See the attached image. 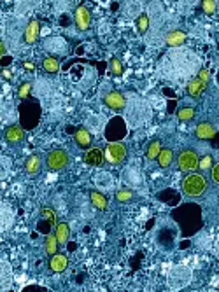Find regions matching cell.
Segmentation results:
<instances>
[{
	"label": "cell",
	"instance_id": "cell-3",
	"mask_svg": "<svg viewBox=\"0 0 219 292\" xmlns=\"http://www.w3.org/2000/svg\"><path fill=\"white\" fill-rule=\"evenodd\" d=\"M69 163H70V156L65 149H53V151H49L46 156L47 168L53 170V172H60V170L67 168Z\"/></svg>",
	"mask_w": 219,
	"mask_h": 292
},
{
	"label": "cell",
	"instance_id": "cell-1",
	"mask_svg": "<svg viewBox=\"0 0 219 292\" xmlns=\"http://www.w3.org/2000/svg\"><path fill=\"white\" fill-rule=\"evenodd\" d=\"M210 182L207 179V175L204 173H197L191 172L189 175L184 177L182 180V192H184L188 198H202L209 192Z\"/></svg>",
	"mask_w": 219,
	"mask_h": 292
},
{
	"label": "cell",
	"instance_id": "cell-23",
	"mask_svg": "<svg viewBox=\"0 0 219 292\" xmlns=\"http://www.w3.org/2000/svg\"><path fill=\"white\" fill-rule=\"evenodd\" d=\"M161 151V142L160 140H153L149 142V145H147V151H146V157L147 159H156L158 154Z\"/></svg>",
	"mask_w": 219,
	"mask_h": 292
},
{
	"label": "cell",
	"instance_id": "cell-33",
	"mask_svg": "<svg viewBox=\"0 0 219 292\" xmlns=\"http://www.w3.org/2000/svg\"><path fill=\"white\" fill-rule=\"evenodd\" d=\"M0 72H2V67H0Z\"/></svg>",
	"mask_w": 219,
	"mask_h": 292
},
{
	"label": "cell",
	"instance_id": "cell-8",
	"mask_svg": "<svg viewBox=\"0 0 219 292\" xmlns=\"http://www.w3.org/2000/svg\"><path fill=\"white\" fill-rule=\"evenodd\" d=\"M85 161L90 167H102L105 163V156H103V149L100 147H90L85 154Z\"/></svg>",
	"mask_w": 219,
	"mask_h": 292
},
{
	"label": "cell",
	"instance_id": "cell-15",
	"mask_svg": "<svg viewBox=\"0 0 219 292\" xmlns=\"http://www.w3.org/2000/svg\"><path fill=\"white\" fill-rule=\"evenodd\" d=\"M186 41H188V35H186V31H182V30H172V31H169L165 37V42L170 47L182 46Z\"/></svg>",
	"mask_w": 219,
	"mask_h": 292
},
{
	"label": "cell",
	"instance_id": "cell-20",
	"mask_svg": "<svg viewBox=\"0 0 219 292\" xmlns=\"http://www.w3.org/2000/svg\"><path fill=\"white\" fill-rule=\"evenodd\" d=\"M90 200H91V203H93V207L97 208V210H107V207H109V201H107V198L98 191H91L90 192Z\"/></svg>",
	"mask_w": 219,
	"mask_h": 292
},
{
	"label": "cell",
	"instance_id": "cell-30",
	"mask_svg": "<svg viewBox=\"0 0 219 292\" xmlns=\"http://www.w3.org/2000/svg\"><path fill=\"white\" fill-rule=\"evenodd\" d=\"M197 79H198L200 82H204V84L207 86V84L210 82V72H209L207 69H202L200 72H198V77H197Z\"/></svg>",
	"mask_w": 219,
	"mask_h": 292
},
{
	"label": "cell",
	"instance_id": "cell-29",
	"mask_svg": "<svg viewBox=\"0 0 219 292\" xmlns=\"http://www.w3.org/2000/svg\"><path fill=\"white\" fill-rule=\"evenodd\" d=\"M30 89H32V84H30V82H23V84L19 86V89H18V96L21 98V100H25V98H29Z\"/></svg>",
	"mask_w": 219,
	"mask_h": 292
},
{
	"label": "cell",
	"instance_id": "cell-17",
	"mask_svg": "<svg viewBox=\"0 0 219 292\" xmlns=\"http://www.w3.org/2000/svg\"><path fill=\"white\" fill-rule=\"evenodd\" d=\"M156 159H158L160 168L167 170V168L172 167V163H174V152L170 151V149H167V147H161V151H160V154H158Z\"/></svg>",
	"mask_w": 219,
	"mask_h": 292
},
{
	"label": "cell",
	"instance_id": "cell-10",
	"mask_svg": "<svg viewBox=\"0 0 219 292\" xmlns=\"http://www.w3.org/2000/svg\"><path fill=\"white\" fill-rule=\"evenodd\" d=\"M25 172L32 177L39 175V173L42 172V156H41V154H32V156L26 157Z\"/></svg>",
	"mask_w": 219,
	"mask_h": 292
},
{
	"label": "cell",
	"instance_id": "cell-5",
	"mask_svg": "<svg viewBox=\"0 0 219 292\" xmlns=\"http://www.w3.org/2000/svg\"><path fill=\"white\" fill-rule=\"evenodd\" d=\"M57 226V212L51 207H42L41 208V224H39V230H42V233H51V230H54Z\"/></svg>",
	"mask_w": 219,
	"mask_h": 292
},
{
	"label": "cell",
	"instance_id": "cell-14",
	"mask_svg": "<svg viewBox=\"0 0 219 292\" xmlns=\"http://www.w3.org/2000/svg\"><path fill=\"white\" fill-rule=\"evenodd\" d=\"M25 139V132H23V128L19 124H13L9 126V128L6 129V140L9 142V144H19V142H23Z\"/></svg>",
	"mask_w": 219,
	"mask_h": 292
},
{
	"label": "cell",
	"instance_id": "cell-9",
	"mask_svg": "<svg viewBox=\"0 0 219 292\" xmlns=\"http://www.w3.org/2000/svg\"><path fill=\"white\" fill-rule=\"evenodd\" d=\"M74 140L75 144H77L79 149H83V151H88V149L91 147V144H93V137H91V133L88 132L86 128H77L74 133Z\"/></svg>",
	"mask_w": 219,
	"mask_h": 292
},
{
	"label": "cell",
	"instance_id": "cell-6",
	"mask_svg": "<svg viewBox=\"0 0 219 292\" xmlns=\"http://www.w3.org/2000/svg\"><path fill=\"white\" fill-rule=\"evenodd\" d=\"M103 104H105L111 110H116V112H119V110L125 109L126 98H125V94L119 93V91H111V93H107L105 96H103Z\"/></svg>",
	"mask_w": 219,
	"mask_h": 292
},
{
	"label": "cell",
	"instance_id": "cell-24",
	"mask_svg": "<svg viewBox=\"0 0 219 292\" xmlns=\"http://www.w3.org/2000/svg\"><path fill=\"white\" fill-rule=\"evenodd\" d=\"M131 200H133V191H131V189H119L116 192L118 203H128Z\"/></svg>",
	"mask_w": 219,
	"mask_h": 292
},
{
	"label": "cell",
	"instance_id": "cell-31",
	"mask_svg": "<svg viewBox=\"0 0 219 292\" xmlns=\"http://www.w3.org/2000/svg\"><path fill=\"white\" fill-rule=\"evenodd\" d=\"M210 180H212L214 184H219V165L214 163L212 168H210Z\"/></svg>",
	"mask_w": 219,
	"mask_h": 292
},
{
	"label": "cell",
	"instance_id": "cell-12",
	"mask_svg": "<svg viewBox=\"0 0 219 292\" xmlns=\"http://www.w3.org/2000/svg\"><path fill=\"white\" fill-rule=\"evenodd\" d=\"M69 266V257L65 254H53L49 257V270L54 271V273H62V271L67 270Z\"/></svg>",
	"mask_w": 219,
	"mask_h": 292
},
{
	"label": "cell",
	"instance_id": "cell-32",
	"mask_svg": "<svg viewBox=\"0 0 219 292\" xmlns=\"http://www.w3.org/2000/svg\"><path fill=\"white\" fill-rule=\"evenodd\" d=\"M4 54H6V44H4V42L0 41V58H2Z\"/></svg>",
	"mask_w": 219,
	"mask_h": 292
},
{
	"label": "cell",
	"instance_id": "cell-28",
	"mask_svg": "<svg viewBox=\"0 0 219 292\" xmlns=\"http://www.w3.org/2000/svg\"><path fill=\"white\" fill-rule=\"evenodd\" d=\"M111 72H113L114 76H121L123 74V65L118 58H113V60H111Z\"/></svg>",
	"mask_w": 219,
	"mask_h": 292
},
{
	"label": "cell",
	"instance_id": "cell-27",
	"mask_svg": "<svg viewBox=\"0 0 219 292\" xmlns=\"http://www.w3.org/2000/svg\"><path fill=\"white\" fill-rule=\"evenodd\" d=\"M216 6H217V4L214 2V0H204V2H202V9H204L205 14H214V13H216Z\"/></svg>",
	"mask_w": 219,
	"mask_h": 292
},
{
	"label": "cell",
	"instance_id": "cell-2",
	"mask_svg": "<svg viewBox=\"0 0 219 292\" xmlns=\"http://www.w3.org/2000/svg\"><path fill=\"white\" fill-rule=\"evenodd\" d=\"M198 159H200V156L197 154V151L191 147H186L177 154V167L181 172L191 173L198 168Z\"/></svg>",
	"mask_w": 219,
	"mask_h": 292
},
{
	"label": "cell",
	"instance_id": "cell-7",
	"mask_svg": "<svg viewBox=\"0 0 219 292\" xmlns=\"http://www.w3.org/2000/svg\"><path fill=\"white\" fill-rule=\"evenodd\" d=\"M74 21H75V26L77 30L85 31L91 26V14H90V9L86 6H79L75 9V14H74Z\"/></svg>",
	"mask_w": 219,
	"mask_h": 292
},
{
	"label": "cell",
	"instance_id": "cell-16",
	"mask_svg": "<svg viewBox=\"0 0 219 292\" xmlns=\"http://www.w3.org/2000/svg\"><path fill=\"white\" fill-rule=\"evenodd\" d=\"M54 236H57L58 240V245H65L67 242H69L70 238V228L67 222H57V226H54Z\"/></svg>",
	"mask_w": 219,
	"mask_h": 292
},
{
	"label": "cell",
	"instance_id": "cell-22",
	"mask_svg": "<svg viewBox=\"0 0 219 292\" xmlns=\"http://www.w3.org/2000/svg\"><path fill=\"white\" fill-rule=\"evenodd\" d=\"M195 114H197V110L193 107H181L177 110V119L181 123H189V121L195 119Z\"/></svg>",
	"mask_w": 219,
	"mask_h": 292
},
{
	"label": "cell",
	"instance_id": "cell-18",
	"mask_svg": "<svg viewBox=\"0 0 219 292\" xmlns=\"http://www.w3.org/2000/svg\"><path fill=\"white\" fill-rule=\"evenodd\" d=\"M42 70L49 76H54L60 70V60L57 56H46L42 60Z\"/></svg>",
	"mask_w": 219,
	"mask_h": 292
},
{
	"label": "cell",
	"instance_id": "cell-21",
	"mask_svg": "<svg viewBox=\"0 0 219 292\" xmlns=\"http://www.w3.org/2000/svg\"><path fill=\"white\" fill-rule=\"evenodd\" d=\"M44 252H46L49 257L58 252V240H57V236H54V233H47V235H46V242H44Z\"/></svg>",
	"mask_w": 219,
	"mask_h": 292
},
{
	"label": "cell",
	"instance_id": "cell-4",
	"mask_svg": "<svg viewBox=\"0 0 219 292\" xmlns=\"http://www.w3.org/2000/svg\"><path fill=\"white\" fill-rule=\"evenodd\" d=\"M103 156H105V161L109 165H114V167H118V165H121L123 161L126 159V147L125 144H109L105 147V151H103Z\"/></svg>",
	"mask_w": 219,
	"mask_h": 292
},
{
	"label": "cell",
	"instance_id": "cell-11",
	"mask_svg": "<svg viewBox=\"0 0 219 292\" xmlns=\"http://www.w3.org/2000/svg\"><path fill=\"white\" fill-rule=\"evenodd\" d=\"M39 31H41V25H39L37 19H30L29 25L25 28V35H23V41L25 44H35L39 39Z\"/></svg>",
	"mask_w": 219,
	"mask_h": 292
},
{
	"label": "cell",
	"instance_id": "cell-13",
	"mask_svg": "<svg viewBox=\"0 0 219 292\" xmlns=\"http://www.w3.org/2000/svg\"><path fill=\"white\" fill-rule=\"evenodd\" d=\"M195 133H197V137L200 140H210V139H214V137H216V128L212 126V123L204 121V123H200L197 126Z\"/></svg>",
	"mask_w": 219,
	"mask_h": 292
},
{
	"label": "cell",
	"instance_id": "cell-25",
	"mask_svg": "<svg viewBox=\"0 0 219 292\" xmlns=\"http://www.w3.org/2000/svg\"><path fill=\"white\" fill-rule=\"evenodd\" d=\"M212 165H214V159H212V156H210V154H207V156H204V157H200V159H198V168H200L202 172H207V170H210V168H212Z\"/></svg>",
	"mask_w": 219,
	"mask_h": 292
},
{
	"label": "cell",
	"instance_id": "cell-19",
	"mask_svg": "<svg viewBox=\"0 0 219 292\" xmlns=\"http://www.w3.org/2000/svg\"><path fill=\"white\" fill-rule=\"evenodd\" d=\"M207 86L204 84V82H200L198 79H193V81H189L188 84V94L191 98H200L202 94L205 93Z\"/></svg>",
	"mask_w": 219,
	"mask_h": 292
},
{
	"label": "cell",
	"instance_id": "cell-26",
	"mask_svg": "<svg viewBox=\"0 0 219 292\" xmlns=\"http://www.w3.org/2000/svg\"><path fill=\"white\" fill-rule=\"evenodd\" d=\"M137 28L141 34H146L147 28H149V18H147V14H141L137 18Z\"/></svg>",
	"mask_w": 219,
	"mask_h": 292
}]
</instances>
